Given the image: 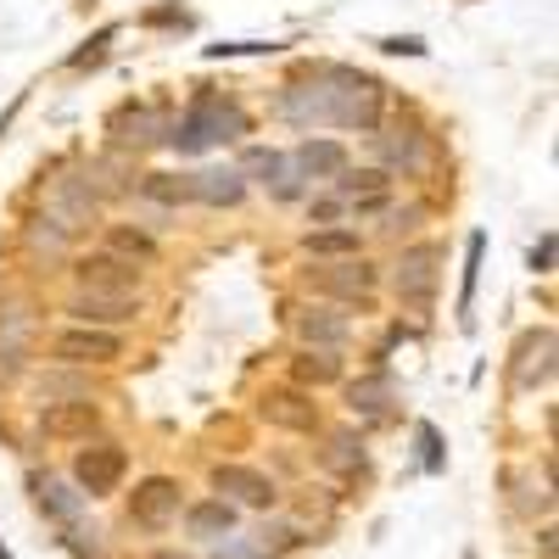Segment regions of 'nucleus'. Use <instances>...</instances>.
Returning a JSON list of instances; mask_svg holds the SVG:
<instances>
[{
	"instance_id": "nucleus-1",
	"label": "nucleus",
	"mask_w": 559,
	"mask_h": 559,
	"mask_svg": "<svg viewBox=\"0 0 559 559\" xmlns=\"http://www.w3.org/2000/svg\"><path fill=\"white\" fill-rule=\"evenodd\" d=\"M247 134V112L236 102H224L218 90H197L191 107L179 112V123L168 129V146L174 152H207V146H224V140Z\"/></svg>"
},
{
	"instance_id": "nucleus-2",
	"label": "nucleus",
	"mask_w": 559,
	"mask_h": 559,
	"mask_svg": "<svg viewBox=\"0 0 559 559\" xmlns=\"http://www.w3.org/2000/svg\"><path fill=\"white\" fill-rule=\"evenodd\" d=\"M319 90H324V123L342 129H381V84L364 79L353 68H319Z\"/></svg>"
},
{
	"instance_id": "nucleus-3",
	"label": "nucleus",
	"mask_w": 559,
	"mask_h": 559,
	"mask_svg": "<svg viewBox=\"0 0 559 559\" xmlns=\"http://www.w3.org/2000/svg\"><path fill=\"white\" fill-rule=\"evenodd\" d=\"M123 471H129V453L118 442H96V448H79L73 453V487H79L84 503L118 492L123 487Z\"/></svg>"
},
{
	"instance_id": "nucleus-4",
	"label": "nucleus",
	"mask_w": 559,
	"mask_h": 559,
	"mask_svg": "<svg viewBox=\"0 0 559 559\" xmlns=\"http://www.w3.org/2000/svg\"><path fill=\"white\" fill-rule=\"evenodd\" d=\"M179 515H185V487L174 476H146L129 492V521L140 532H168Z\"/></svg>"
},
{
	"instance_id": "nucleus-5",
	"label": "nucleus",
	"mask_w": 559,
	"mask_h": 559,
	"mask_svg": "<svg viewBox=\"0 0 559 559\" xmlns=\"http://www.w3.org/2000/svg\"><path fill=\"white\" fill-rule=\"evenodd\" d=\"M236 174H241L247 185H263L274 202H297V197H302V174H297V163H292L286 152H274V146H247L241 163H236Z\"/></svg>"
},
{
	"instance_id": "nucleus-6",
	"label": "nucleus",
	"mask_w": 559,
	"mask_h": 559,
	"mask_svg": "<svg viewBox=\"0 0 559 559\" xmlns=\"http://www.w3.org/2000/svg\"><path fill=\"white\" fill-rule=\"evenodd\" d=\"M308 286L319 297H336V302H358L369 308V292L381 286V269L364 263V258H342V263H324V269H308Z\"/></svg>"
},
{
	"instance_id": "nucleus-7",
	"label": "nucleus",
	"mask_w": 559,
	"mask_h": 559,
	"mask_svg": "<svg viewBox=\"0 0 559 559\" xmlns=\"http://www.w3.org/2000/svg\"><path fill=\"white\" fill-rule=\"evenodd\" d=\"M73 280H79L84 297H134L140 269L123 263V258H112V252H84V258L73 263Z\"/></svg>"
},
{
	"instance_id": "nucleus-8",
	"label": "nucleus",
	"mask_w": 559,
	"mask_h": 559,
	"mask_svg": "<svg viewBox=\"0 0 559 559\" xmlns=\"http://www.w3.org/2000/svg\"><path fill=\"white\" fill-rule=\"evenodd\" d=\"M213 487H218L224 503H241V509H274L280 503V487L263 471H252V464H218Z\"/></svg>"
},
{
	"instance_id": "nucleus-9",
	"label": "nucleus",
	"mask_w": 559,
	"mask_h": 559,
	"mask_svg": "<svg viewBox=\"0 0 559 559\" xmlns=\"http://www.w3.org/2000/svg\"><path fill=\"white\" fill-rule=\"evenodd\" d=\"M392 280H397V297L408 308H431V297H437V247H408L397 258Z\"/></svg>"
},
{
	"instance_id": "nucleus-10",
	"label": "nucleus",
	"mask_w": 559,
	"mask_h": 559,
	"mask_svg": "<svg viewBox=\"0 0 559 559\" xmlns=\"http://www.w3.org/2000/svg\"><path fill=\"white\" fill-rule=\"evenodd\" d=\"M554 381V331H526L515 347V392H537Z\"/></svg>"
},
{
	"instance_id": "nucleus-11",
	"label": "nucleus",
	"mask_w": 559,
	"mask_h": 559,
	"mask_svg": "<svg viewBox=\"0 0 559 559\" xmlns=\"http://www.w3.org/2000/svg\"><path fill=\"white\" fill-rule=\"evenodd\" d=\"M118 353H123V342L112 331H90V324H68V331L57 336V358L62 364H107Z\"/></svg>"
},
{
	"instance_id": "nucleus-12",
	"label": "nucleus",
	"mask_w": 559,
	"mask_h": 559,
	"mask_svg": "<svg viewBox=\"0 0 559 559\" xmlns=\"http://www.w3.org/2000/svg\"><path fill=\"white\" fill-rule=\"evenodd\" d=\"M258 419L263 426H280V431H319V408L302 392H269L258 403Z\"/></svg>"
},
{
	"instance_id": "nucleus-13",
	"label": "nucleus",
	"mask_w": 559,
	"mask_h": 559,
	"mask_svg": "<svg viewBox=\"0 0 559 559\" xmlns=\"http://www.w3.org/2000/svg\"><path fill=\"white\" fill-rule=\"evenodd\" d=\"M73 324H90V331H112V324H129L140 313V297H73L68 302Z\"/></svg>"
},
{
	"instance_id": "nucleus-14",
	"label": "nucleus",
	"mask_w": 559,
	"mask_h": 559,
	"mask_svg": "<svg viewBox=\"0 0 559 559\" xmlns=\"http://www.w3.org/2000/svg\"><path fill=\"white\" fill-rule=\"evenodd\" d=\"M185 532H191L197 543H218L236 532V503H224V498H197V503H185Z\"/></svg>"
},
{
	"instance_id": "nucleus-15",
	"label": "nucleus",
	"mask_w": 559,
	"mask_h": 559,
	"mask_svg": "<svg viewBox=\"0 0 559 559\" xmlns=\"http://www.w3.org/2000/svg\"><path fill=\"white\" fill-rule=\"evenodd\" d=\"M292 163H297L302 179H336L347 168V146L342 140H324V134H308L302 146L292 152Z\"/></svg>"
},
{
	"instance_id": "nucleus-16",
	"label": "nucleus",
	"mask_w": 559,
	"mask_h": 559,
	"mask_svg": "<svg viewBox=\"0 0 559 559\" xmlns=\"http://www.w3.org/2000/svg\"><path fill=\"white\" fill-rule=\"evenodd\" d=\"M274 112L286 118V123H297V129H313V123H324V90H319V79L286 84V90H280V102H274Z\"/></svg>"
},
{
	"instance_id": "nucleus-17",
	"label": "nucleus",
	"mask_w": 559,
	"mask_h": 559,
	"mask_svg": "<svg viewBox=\"0 0 559 559\" xmlns=\"http://www.w3.org/2000/svg\"><path fill=\"white\" fill-rule=\"evenodd\" d=\"M297 336H302V347L336 353V347H347V319L331 313V308H302L297 313Z\"/></svg>"
},
{
	"instance_id": "nucleus-18",
	"label": "nucleus",
	"mask_w": 559,
	"mask_h": 559,
	"mask_svg": "<svg viewBox=\"0 0 559 559\" xmlns=\"http://www.w3.org/2000/svg\"><path fill=\"white\" fill-rule=\"evenodd\" d=\"M90 213H96V202H90V179H57V191H51V224L84 229Z\"/></svg>"
},
{
	"instance_id": "nucleus-19",
	"label": "nucleus",
	"mask_w": 559,
	"mask_h": 559,
	"mask_svg": "<svg viewBox=\"0 0 559 559\" xmlns=\"http://www.w3.org/2000/svg\"><path fill=\"white\" fill-rule=\"evenodd\" d=\"M191 197L207 202V207H236V202L247 197V179H241L236 168H207V174L191 179Z\"/></svg>"
},
{
	"instance_id": "nucleus-20",
	"label": "nucleus",
	"mask_w": 559,
	"mask_h": 559,
	"mask_svg": "<svg viewBox=\"0 0 559 559\" xmlns=\"http://www.w3.org/2000/svg\"><path fill=\"white\" fill-rule=\"evenodd\" d=\"M107 129H112L118 146H134V152H140V146H152V140H157V129H163V123H157V112H152V107H118Z\"/></svg>"
},
{
	"instance_id": "nucleus-21",
	"label": "nucleus",
	"mask_w": 559,
	"mask_h": 559,
	"mask_svg": "<svg viewBox=\"0 0 559 559\" xmlns=\"http://www.w3.org/2000/svg\"><path fill=\"white\" fill-rule=\"evenodd\" d=\"M376 140H381V157H386L392 168H403V174H426V163H431L426 134L403 129V134H376Z\"/></svg>"
},
{
	"instance_id": "nucleus-22",
	"label": "nucleus",
	"mask_w": 559,
	"mask_h": 559,
	"mask_svg": "<svg viewBox=\"0 0 559 559\" xmlns=\"http://www.w3.org/2000/svg\"><path fill=\"white\" fill-rule=\"evenodd\" d=\"M331 185H336V197L353 207V202H369V197H386L392 191V174L386 168H342Z\"/></svg>"
},
{
	"instance_id": "nucleus-23",
	"label": "nucleus",
	"mask_w": 559,
	"mask_h": 559,
	"mask_svg": "<svg viewBox=\"0 0 559 559\" xmlns=\"http://www.w3.org/2000/svg\"><path fill=\"white\" fill-rule=\"evenodd\" d=\"M34 498H39V509L51 521H62V526H73L79 515H84V498L79 492H68L57 476H34Z\"/></svg>"
},
{
	"instance_id": "nucleus-24",
	"label": "nucleus",
	"mask_w": 559,
	"mask_h": 559,
	"mask_svg": "<svg viewBox=\"0 0 559 559\" xmlns=\"http://www.w3.org/2000/svg\"><path fill=\"white\" fill-rule=\"evenodd\" d=\"M324 464H331L336 476H353V471H364L369 464V453H364V437L358 431H331L324 437V453H319Z\"/></svg>"
},
{
	"instance_id": "nucleus-25",
	"label": "nucleus",
	"mask_w": 559,
	"mask_h": 559,
	"mask_svg": "<svg viewBox=\"0 0 559 559\" xmlns=\"http://www.w3.org/2000/svg\"><path fill=\"white\" fill-rule=\"evenodd\" d=\"M386 397H392V376H386V369H369L364 381L347 386V408H353V414H369V419L386 408Z\"/></svg>"
},
{
	"instance_id": "nucleus-26",
	"label": "nucleus",
	"mask_w": 559,
	"mask_h": 559,
	"mask_svg": "<svg viewBox=\"0 0 559 559\" xmlns=\"http://www.w3.org/2000/svg\"><path fill=\"white\" fill-rule=\"evenodd\" d=\"M107 252L123 258V263H152L157 258V241L146 236V229H134V224H107Z\"/></svg>"
},
{
	"instance_id": "nucleus-27",
	"label": "nucleus",
	"mask_w": 559,
	"mask_h": 559,
	"mask_svg": "<svg viewBox=\"0 0 559 559\" xmlns=\"http://www.w3.org/2000/svg\"><path fill=\"white\" fill-rule=\"evenodd\" d=\"M292 376H297L302 386H331V381L342 376V364H336V353H319V347H302V353L292 358Z\"/></svg>"
},
{
	"instance_id": "nucleus-28",
	"label": "nucleus",
	"mask_w": 559,
	"mask_h": 559,
	"mask_svg": "<svg viewBox=\"0 0 559 559\" xmlns=\"http://www.w3.org/2000/svg\"><path fill=\"white\" fill-rule=\"evenodd\" d=\"M302 247L313 258H358L364 252V236H358V229H313Z\"/></svg>"
},
{
	"instance_id": "nucleus-29",
	"label": "nucleus",
	"mask_w": 559,
	"mask_h": 559,
	"mask_svg": "<svg viewBox=\"0 0 559 559\" xmlns=\"http://www.w3.org/2000/svg\"><path fill=\"white\" fill-rule=\"evenodd\" d=\"M140 197L157 202V207H174V202H197L191 197V179H179V174H146L140 179Z\"/></svg>"
},
{
	"instance_id": "nucleus-30",
	"label": "nucleus",
	"mask_w": 559,
	"mask_h": 559,
	"mask_svg": "<svg viewBox=\"0 0 559 559\" xmlns=\"http://www.w3.org/2000/svg\"><path fill=\"white\" fill-rule=\"evenodd\" d=\"M28 324H34V319H28V308H17V302L0 313V358H7V369L17 364V353H23V342H28Z\"/></svg>"
},
{
	"instance_id": "nucleus-31",
	"label": "nucleus",
	"mask_w": 559,
	"mask_h": 559,
	"mask_svg": "<svg viewBox=\"0 0 559 559\" xmlns=\"http://www.w3.org/2000/svg\"><path fill=\"white\" fill-rule=\"evenodd\" d=\"M213 559H280V554L269 548V537L229 532V537H218V543H213Z\"/></svg>"
},
{
	"instance_id": "nucleus-32",
	"label": "nucleus",
	"mask_w": 559,
	"mask_h": 559,
	"mask_svg": "<svg viewBox=\"0 0 559 559\" xmlns=\"http://www.w3.org/2000/svg\"><path fill=\"white\" fill-rule=\"evenodd\" d=\"M481 236L464 241V252H471V263H464V292H459V319H471V302H476V280H481Z\"/></svg>"
},
{
	"instance_id": "nucleus-33",
	"label": "nucleus",
	"mask_w": 559,
	"mask_h": 559,
	"mask_svg": "<svg viewBox=\"0 0 559 559\" xmlns=\"http://www.w3.org/2000/svg\"><path fill=\"white\" fill-rule=\"evenodd\" d=\"M45 426H51V431H79V426H96V408H90V403H73L68 414H45Z\"/></svg>"
},
{
	"instance_id": "nucleus-34",
	"label": "nucleus",
	"mask_w": 559,
	"mask_h": 559,
	"mask_svg": "<svg viewBox=\"0 0 559 559\" xmlns=\"http://www.w3.org/2000/svg\"><path fill=\"white\" fill-rule=\"evenodd\" d=\"M274 51L269 39H236V45H207V57H263Z\"/></svg>"
},
{
	"instance_id": "nucleus-35",
	"label": "nucleus",
	"mask_w": 559,
	"mask_h": 559,
	"mask_svg": "<svg viewBox=\"0 0 559 559\" xmlns=\"http://www.w3.org/2000/svg\"><path fill=\"white\" fill-rule=\"evenodd\" d=\"M342 213H347L342 197H319V202H308V218H313V224H331V218H342Z\"/></svg>"
},
{
	"instance_id": "nucleus-36",
	"label": "nucleus",
	"mask_w": 559,
	"mask_h": 559,
	"mask_svg": "<svg viewBox=\"0 0 559 559\" xmlns=\"http://www.w3.org/2000/svg\"><path fill=\"white\" fill-rule=\"evenodd\" d=\"M419 448H426V471H442V437H437V426H419Z\"/></svg>"
},
{
	"instance_id": "nucleus-37",
	"label": "nucleus",
	"mask_w": 559,
	"mask_h": 559,
	"mask_svg": "<svg viewBox=\"0 0 559 559\" xmlns=\"http://www.w3.org/2000/svg\"><path fill=\"white\" fill-rule=\"evenodd\" d=\"M381 51H392V57H426V39H414V34H403V39H381Z\"/></svg>"
},
{
	"instance_id": "nucleus-38",
	"label": "nucleus",
	"mask_w": 559,
	"mask_h": 559,
	"mask_svg": "<svg viewBox=\"0 0 559 559\" xmlns=\"http://www.w3.org/2000/svg\"><path fill=\"white\" fill-rule=\"evenodd\" d=\"M526 263H532V274H548V269H554V236H543V241L532 247V258H526Z\"/></svg>"
},
{
	"instance_id": "nucleus-39",
	"label": "nucleus",
	"mask_w": 559,
	"mask_h": 559,
	"mask_svg": "<svg viewBox=\"0 0 559 559\" xmlns=\"http://www.w3.org/2000/svg\"><path fill=\"white\" fill-rule=\"evenodd\" d=\"M537 554H543V559H554V526H543V532H537Z\"/></svg>"
},
{
	"instance_id": "nucleus-40",
	"label": "nucleus",
	"mask_w": 559,
	"mask_h": 559,
	"mask_svg": "<svg viewBox=\"0 0 559 559\" xmlns=\"http://www.w3.org/2000/svg\"><path fill=\"white\" fill-rule=\"evenodd\" d=\"M152 559H191V554H179V548H157Z\"/></svg>"
},
{
	"instance_id": "nucleus-41",
	"label": "nucleus",
	"mask_w": 559,
	"mask_h": 559,
	"mask_svg": "<svg viewBox=\"0 0 559 559\" xmlns=\"http://www.w3.org/2000/svg\"><path fill=\"white\" fill-rule=\"evenodd\" d=\"M0 559H12V548H7V543H0Z\"/></svg>"
}]
</instances>
